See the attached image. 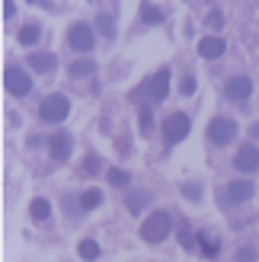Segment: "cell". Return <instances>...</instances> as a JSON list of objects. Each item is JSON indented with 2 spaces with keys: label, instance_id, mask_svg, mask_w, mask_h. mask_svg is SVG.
<instances>
[{
  "label": "cell",
  "instance_id": "1",
  "mask_svg": "<svg viewBox=\"0 0 259 262\" xmlns=\"http://www.w3.org/2000/svg\"><path fill=\"white\" fill-rule=\"evenodd\" d=\"M170 230H173L170 211H154V214H147L144 224H141V240L144 243H160V240L170 237Z\"/></svg>",
  "mask_w": 259,
  "mask_h": 262
},
{
  "label": "cell",
  "instance_id": "2",
  "mask_svg": "<svg viewBox=\"0 0 259 262\" xmlns=\"http://www.w3.org/2000/svg\"><path fill=\"white\" fill-rule=\"evenodd\" d=\"M38 115H42V122H51V125H58L64 122L71 115V99L68 96H61V93H51L42 99V106H38Z\"/></svg>",
  "mask_w": 259,
  "mask_h": 262
},
{
  "label": "cell",
  "instance_id": "3",
  "mask_svg": "<svg viewBox=\"0 0 259 262\" xmlns=\"http://www.w3.org/2000/svg\"><path fill=\"white\" fill-rule=\"evenodd\" d=\"M234 138H237L234 119H211V125H208V141H211V144L224 147V144H230Z\"/></svg>",
  "mask_w": 259,
  "mask_h": 262
},
{
  "label": "cell",
  "instance_id": "4",
  "mask_svg": "<svg viewBox=\"0 0 259 262\" xmlns=\"http://www.w3.org/2000/svg\"><path fill=\"white\" fill-rule=\"evenodd\" d=\"M4 86H7V93H13V96H29L32 80H29V74H26L23 68H7Z\"/></svg>",
  "mask_w": 259,
  "mask_h": 262
},
{
  "label": "cell",
  "instance_id": "5",
  "mask_svg": "<svg viewBox=\"0 0 259 262\" xmlns=\"http://www.w3.org/2000/svg\"><path fill=\"white\" fill-rule=\"evenodd\" d=\"M189 128H192V125H189V115H186V112H173L170 119L163 122V138L170 141V144H179V141L189 135Z\"/></svg>",
  "mask_w": 259,
  "mask_h": 262
},
{
  "label": "cell",
  "instance_id": "6",
  "mask_svg": "<svg viewBox=\"0 0 259 262\" xmlns=\"http://www.w3.org/2000/svg\"><path fill=\"white\" fill-rule=\"evenodd\" d=\"M68 42H71L74 51H80V55H83V51L93 48V29H90L87 23H74L71 32H68Z\"/></svg>",
  "mask_w": 259,
  "mask_h": 262
},
{
  "label": "cell",
  "instance_id": "7",
  "mask_svg": "<svg viewBox=\"0 0 259 262\" xmlns=\"http://www.w3.org/2000/svg\"><path fill=\"white\" fill-rule=\"evenodd\" d=\"M234 166H237V173H256L259 169V150L253 144H243V147L234 154Z\"/></svg>",
  "mask_w": 259,
  "mask_h": 262
},
{
  "label": "cell",
  "instance_id": "8",
  "mask_svg": "<svg viewBox=\"0 0 259 262\" xmlns=\"http://www.w3.org/2000/svg\"><path fill=\"white\" fill-rule=\"evenodd\" d=\"M253 182L250 179H234L230 186L224 189V202L227 205H237V202H247V199H253Z\"/></svg>",
  "mask_w": 259,
  "mask_h": 262
},
{
  "label": "cell",
  "instance_id": "9",
  "mask_svg": "<svg viewBox=\"0 0 259 262\" xmlns=\"http://www.w3.org/2000/svg\"><path fill=\"white\" fill-rule=\"evenodd\" d=\"M166 93H170V71L163 68V71H157L147 80V96L157 102V99H166Z\"/></svg>",
  "mask_w": 259,
  "mask_h": 262
},
{
  "label": "cell",
  "instance_id": "10",
  "mask_svg": "<svg viewBox=\"0 0 259 262\" xmlns=\"http://www.w3.org/2000/svg\"><path fill=\"white\" fill-rule=\"evenodd\" d=\"M224 90H227V96H230V99H237V102H240V99H247V96L253 93V80H250V77H230Z\"/></svg>",
  "mask_w": 259,
  "mask_h": 262
},
{
  "label": "cell",
  "instance_id": "11",
  "mask_svg": "<svg viewBox=\"0 0 259 262\" xmlns=\"http://www.w3.org/2000/svg\"><path fill=\"white\" fill-rule=\"evenodd\" d=\"M48 147H51V157H55V160H68V157H71V135H64V131L51 135Z\"/></svg>",
  "mask_w": 259,
  "mask_h": 262
},
{
  "label": "cell",
  "instance_id": "12",
  "mask_svg": "<svg viewBox=\"0 0 259 262\" xmlns=\"http://www.w3.org/2000/svg\"><path fill=\"white\" fill-rule=\"evenodd\" d=\"M55 64H58V58L51 55V51H35V55H29V68L35 74H51Z\"/></svg>",
  "mask_w": 259,
  "mask_h": 262
},
{
  "label": "cell",
  "instance_id": "13",
  "mask_svg": "<svg viewBox=\"0 0 259 262\" xmlns=\"http://www.w3.org/2000/svg\"><path fill=\"white\" fill-rule=\"evenodd\" d=\"M224 38H218V35H208V38H202L199 42V55L202 58H221L224 55Z\"/></svg>",
  "mask_w": 259,
  "mask_h": 262
},
{
  "label": "cell",
  "instance_id": "14",
  "mask_svg": "<svg viewBox=\"0 0 259 262\" xmlns=\"http://www.w3.org/2000/svg\"><path fill=\"white\" fill-rule=\"evenodd\" d=\"M199 246H202V253L211 259V256H218V246H221V243H218V237H211L208 230H202L199 233Z\"/></svg>",
  "mask_w": 259,
  "mask_h": 262
},
{
  "label": "cell",
  "instance_id": "15",
  "mask_svg": "<svg viewBox=\"0 0 259 262\" xmlns=\"http://www.w3.org/2000/svg\"><path fill=\"white\" fill-rule=\"evenodd\" d=\"M96 32L102 38H112L115 35V19L109 16V13H99V16H96Z\"/></svg>",
  "mask_w": 259,
  "mask_h": 262
},
{
  "label": "cell",
  "instance_id": "16",
  "mask_svg": "<svg viewBox=\"0 0 259 262\" xmlns=\"http://www.w3.org/2000/svg\"><path fill=\"white\" fill-rule=\"evenodd\" d=\"M99 205H102V192L99 189H90V192L80 195V208H83V211H93V208H99Z\"/></svg>",
  "mask_w": 259,
  "mask_h": 262
},
{
  "label": "cell",
  "instance_id": "17",
  "mask_svg": "<svg viewBox=\"0 0 259 262\" xmlns=\"http://www.w3.org/2000/svg\"><path fill=\"white\" fill-rule=\"evenodd\" d=\"M38 35H42V29L29 23V26H23V29H19L16 38H19V45H35V42H38Z\"/></svg>",
  "mask_w": 259,
  "mask_h": 262
},
{
  "label": "cell",
  "instance_id": "18",
  "mask_svg": "<svg viewBox=\"0 0 259 262\" xmlns=\"http://www.w3.org/2000/svg\"><path fill=\"white\" fill-rule=\"evenodd\" d=\"M141 19H144L147 26H157V23H163V10H160V7L144 4V7H141Z\"/></svg>",
  "mask_w": 259,
  "mask_h": 262
},
{
  "label": "cell",
  "instance_id": "19",
  "mask_svg": "<svg viewBox=\"0 0 259 262\" xmlns=\"http://www.w3.org/2000/svg\"><path fill=\"white\" fill-rule=\"evenodd\" d=\"M29 211H32V217H35V221H48V217H51V205H48L45 199H35Z\"/></svg>",
  "mask_w": 259,
  "mask_h": 262
},
{
  "label": "cell",
  "instance_id": "20",
  "mask_svg": "<svg viewBox=\"0 0 259 262\" xmlns=\"http://www.w3.org/2000/svg\"><path fill=\"white\" fill-rule=\"evenodd\" d=\"M77 253H80V259H87V262H93V259L99 256V246H96V240H83L80 246H77Z\"/></svg>",
  "mask_w": 259,
  "mask_h": 262
},
{
  "label": "cell",
  "instance_id": "21",
  "mask_svg": "<svg viewBox=\"0 0 259 262\" xmlns=\"http://www.w3.org/2000/svg\"><path fill=\"white\" fill-rule=\"evenodd\" d=\"M93 71H96L93 61H74V64H71V74H74V77H90Z\"/></svg>",
  "mask_w": 259,
  "mask_h": 262
},
{
  "label": "cell",
  "instance_id": "22",
  "mask_svg": "<svg viewBox=\"0 0 259 262\" xmlns=\"http://www.w3.org/2000/svg\"><path fill=\"white\" fill-rule=\"evenodd\" d=\"M109 182H112V186H128V182H132V176H128L125 173V169H109Z\"/></svg>",
  "mask_w": 259,
  "mask_h": 262
},
{
  "label": "cell",
  "instance_id": "23",
  "mask_svg": "<svg viewBox=\"0 0 259 262\" xmlns=\"http://www.w3.org/2000/svg\"><path fill=\"white\" fill-rule=\"evenodd\" d=\"M125 205H128V211H141V208L147 205V195H128Z\"/></svg>",
  "mask_w": 259,
  "mask_h": 262
},
{
  "label": "cell",
  "instance_id": "24",
  "mask_svg": "<svg viewBox=\"0 0 259 262\" xmlns=\"http://www.w3.org/2000/svg\"><path fill=\"white\" fill-rule=\"evenodd\" d=\"M205 23H208L211 29H221V26H224V16H221L218 10H211V13H208V19H205Z\"/></svg>",
  "mask_w": 259,
  "mask_h": 262
},
{
  "label": "cell",
  "instance_id": "25",
  "mask_svg": "<svg viewBox=\"0 0 259 262\" xmlns=\"http://www.w3.org/2000/svg\"><path fill=\"white\" fill-rule=\"evenodd\" d=\"M150 106H141V131H150Z\"/></svg>",
  "mask_w": 259,
  "mask_h": 262
},
{
  "label": "cell",
  "instance_id": "26",
  "mask_svg": "<svg viewBox=\"0 0 259 262\" xmlns=\"http://www.w3.org/2000/svg\"><path fill=\"white\" fill-rule=\"evenodd\" d=\"M179 90H183L186 96H189V93H196V77H192V74H186V77H183V86H179Z\"/></svg>",
  "mask_w": 259,
  "mask_h": 262
},
{
  "label": "cell",
  "instance_id": "27",
  "mask_svg": "<svg viewBox=\"0 0 259 262\" xmlns=\"http://www.w3.org/2000/svg\"><path fill=\"white\" fill-rule=\"evenodd\" d=\"M179 243H183L186 250H189L192 243H196V237H192V233H189V227H183V230H179Z\"/></svg>",
  "mask_w": 259,
  "mask_h": 262
},
{
  "label": "cell",
  "instance_id": "28",
  "mask_svg": "<svg viewBox=\"0 0 259 262\" xmlns=\"http://www.w3.org/2000/svg\"><path fill=\"white\" fill-rule=\"evenodd\" d=\"M83 169H87V173H96V169H99V157H87V160H83Z\"/></svg>",
  "mask_w": 259,
  "mask_h": 262
},
{
  "label": "cell",
  "instance_id": "29",
  "mask_svg": "<svg viewBox=\"0 0 259 262\" xmlns=\"http://www.w3.org/2000/svg\"><path fill=\"white\" fill-rule=\"evenodd\" d=\"M13 13H16V4H13V0H4V16L10 19V16H13Z\"/></svg>",
  "mask_w": 259,
  "mask_h": 262
},
{
  "label": "cell",
  "instance_id": "30",
  "mask_svg": "<svg viewBox=\"0 0 259 262\" xmlns=\"http://www.w3.org/2000/svg\"><path fill=\"white\" fill-rule=\"evenodd\" d=\"M183 192H186V195H189V199H199V186H186V189H183Z\"/></svg>",
  "mask_w": 259,
  "mask_h": 262
},
{
  "label": "cell",
  "instance_id": "31",
  "mask_svg": "<svg viewBox=\"0 0 259 262\" xmlns=\"http://www.w3.org/2000/svg\"><path fill=\"white\" fill-rule=\"evenodd\" d=\"M250 135H253V138H259V122H256V125L250 128Z\"/></svg>",
  "mask_w": 259,
  "mask_h": 262
},
{
  "label": "cell",
  "instance_id": "32",
  "mask_svg": "<svg viewBox=\"0 0 259 262\" xmlns=\"http://www.w3.org/2000/svg\"><path fill=\"white\" fill-rule=\"evenodd\" d=\"M29 4H45V0H29Z\"/></svg>",
  "mask_w": 259,
  "mask_h": 262
}]
</instances>
